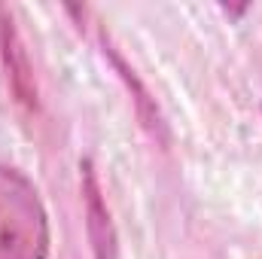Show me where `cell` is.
<instances>
[{
	"label": "cell",
	"instance_id": "3",
	"mask_svg": "<svg viewBox=\"0 0 262 259\" xmlns=\"http://www.w3.org/2000/svg\"><path fill=\"white\" fill-rule=\"evenodd\" d=\"M82 171V201H85V226H89V241L95 259H116L119 256V241H116V229L110 220V207L104 201L101 183H98V171L95 165L85 159L79 165Z\"/></svg>",
	"mask_w": 262,
	"mask_h": 259
},
{
	"label": "cell",
	"instance_id": "4",
	"mask_svg": "<svg viewBox=\"0 0 262 259\" xmlns=\"http://www.w3.org/2000/svg\"><path fill=\"white\" fill-rule=\"evenodd\" d=\"M104 52L110 55V61H113V67L119 70V76L125 79V85L131 89V95H134V101H137V116H140V122H143V128L149 131L156 140H168L165 137V119H162V113H159V107H156V101L149 98V92L143 89V82L134 76V70H131L128 64H125V58L116 52V46H110L107 40H104Z\"/></svg>",
	"mask_w": 262,
	"mask_h": 259
},
{
	"label": "cell",
	"instance_id": "2",
	"mask_svg": "<svg viewBox=\"0 0 262 259\" xmlns=\"http://www.w3.org/2000/svg\"><path fill=\"white\" fill-rule=\"evenodd\" d=\"M0 61L6 70V82H9V92L12 98L28 110L34 113L40 107V95H37V79H34V67L28 58V49H25V40L15 28V18H12V9L0 3Z\"/></svg>",
	"mask_w": 262,
	"mask_h": 259
},
{
	"label": "cell",
	"instance_id": "1",
	"mask_svg": "<svg viewBox=\"0 0 262 259\" xmlns=\"http://www.w3.org/2000/svg\"><path fill=\"white\" fill-rule=\"evenodd\" d=\"M49 213L37 186L9 165H0V259L49 256Z\"/></svg>",
	"mask_w": 262,
	"mask_h": 259
}]
</instances>
